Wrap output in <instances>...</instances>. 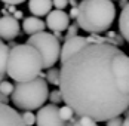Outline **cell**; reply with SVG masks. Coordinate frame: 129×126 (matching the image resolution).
Masks as SVG:
<instances>
[{"mask_svg":"<svg viewBox=\"0 0 129 126\" xmlns=\"http://www.w3.org/2000/svg\"><path fill=\"white\" fill-rule=\"evenodd\" d=\"M59 90L79 116H122L129 108V56L116 45L89 43L61 62Z\"/></svg>","mask_w":129,"mask_h":126,"instance_id":"cell-1","label":"cell"},{"mask_svg":"<svg viewBox=\"0 0 129 126\" xmlns=\"http://www.w3.org/2000/svg\"><path fill=\"white\" fill-rule=\"evenodd\" d=\"M79 27L89 34L108 31L116 19V6L113 0H82L77 5Z\"/></svg>","mask_w":129,"mask_h":126,"instance_id":"cell-2","label":"cell"},{"mask_svg":"<svg viewBox=\"0 0 129 126\" xmlns=\"http://www.w3.org/2000/svg\"><path fill=\"white\" fill-rule=\"evenodd\" d=\"M43 61L39 50L30 43H21L9 49L6 74L16 83L39 77L43 71Z\"/></svg>","mask_w":129,"mask_h":126,"instance_id":"cell-3","label":"cell"},{"mask_svg":"<svg viewBox=\"0 0 129 126\" xmlns=\"http://www.w3.org/2000/svg\"><path fill=\"white\" fill-rule=\"evenodd\" d=\"M48 82L43 77H36L28 82H19L15 85L11 101L16 108L21 110H39L49 98V88Z\"/></svg>","mask_w":129,"mask_h":126,"instance_id":"cell-4","label":"cell"},{"mask_svg":"<svg viewBox=\"0 0 129 126\" xmlns=\"http://www.w3.org/2000/svg\"><path fill=\"white\" fill-rule=\"evenodd\" d=\"M27 43H30L31 46H34L39 50L45 70L53 67L56 64V61H59V56H61V40L53 33L40 31V33H36V34H31L27 39Z\"/></svg>","mask_w":129,"mask_h":126,"instance_id":"cell-5","label":"cell"},{"mask_svg":"<svg viewBox=\"0 0 129 126\" xmlns=\"http://www.w3.org/2000/svg\"><path fill=\"white\" fill-rule=\"evenodd\" d=\"M64 120L59 116V107L56 104H48L40 107L36 114L37 126H64Z\"/></svg>","mask_w":129,"mask_h":126,"instance_id":"cell-6","label":"cell"},{"mask_svg":"<svg viewBox=\"0 0 129 126\" xmlns=\"http://www.w3.org/2000/svg\"><path fill=\"white\" fill-rule=\"evenodd\" d=\"M19 33H21V25L16 18H13L12 15L0 16V39L11 42L18 37Z\"/></svg>","mask_w":129,"mask_h":126,"instance_id":"cell-7","label":"cell"},{"mask_svg":"<svg viewBox=\"0 0 129 126\" xmlns=\"http://www.w3.org/2000/svg\"><path fill=\"white\" fill-rule=\"evenodd\" d=\"M70 25V15L64 9H53L46 15V27L51 31H65Z\"/></svg>","mask_w":129,"mask_h":126,"instance_id":"cell-8","label":"cell"},{"mask_svg":"<svg viewBox=\"0 0 129 126\" xmlns=\"http://www.w3.org/2000/svg\"><path fill=\"white\" fill-rule=\"evenodd\" d=\"M90 42L88 40V37H83V36H74V37L65 39L64 45L61 46V56H59V61L64 62L68 56H71L73 53H76L77 50H80L82 48H85L86 45H89Z\"/></svg>","mask_w":129,"mask_h":126,"instance_id":"cell-9","label":"cell"},{"mask_svg":"<svg viewBox=\"0 0 129 126\" xmlns=\"http://www.w3.org/2000/svg\"><path fill=\"white\" fill-rule=\"evenodd\" d=\"M0 126H27L22 116L11 105L0 102Z\"/></svg>","mask_w":129,"mask_h":126,"instance_id":"cell-10","label":"cell"},{"mask_svg":"<svg viewBox=\"0 0 129 126\" xmlns=\"http://www.w3.org/2000/svg\"><path fill=\"white\" fill-rule=\"evenodd\" d=\"M45 27H46V22H43L40 19V16H36V15L27 16V18L22 19V30L28 36L40 33V31H45Z\"/></svg>","mask_w":129,"mask_h":126,"instance_id":"cell-11","label":"cell"},{"mask_svg":"<svg viewBox=\"0 0 129 126\" xmlns=\"http://www.w3.org/2000/svg\"><path fill=\"white\" fill-rule=\"evenodd\" d=\"M52 0H28V11L36 16H45L52 11Z\"/></svg>","mask_w":129,"mask_h":126,"instance_id":"cell-12","label":"cell"},{"mask_svg":"<svg viewBox=\"0 0 129 126\" xmlns=\"http://www.w3.org/2000/svg\"><path fill=\"white\" fill-rule=\"evenodd\" d=\"M119 31L123 36V39L129 43V2L122 9V13L119 16Z\"/></svg>","mask_w":129,"mask_h":126,"instance_id":"cell-13","label":"cell"},{"mask_svg":"<svg viewBox=\"0 0 129 126\" xmlns=\"http://www.w3.org/2000/svg\"><path fill=\"white\" fill-rule=\"evenodd\" d=\"M8 59H9V46L5 43L3 39H0V82L5 79V74H6Z\"/></svg>","mask_w":129,"mask_h":126,"instance_id":"cell-14","label":"cell"},{"mask_svg":"<svg viewBox=\"0 0 129 126\" xmlns=\"http://www.w3.org/2000/svg\"><path fill=\"white\" fill-rule=\"evenodd\" d=\"M46 82L49 85H53V86H59V70L55 68V67L48 68V71H46Z\"/></svg>","mask_w":129,"mask_h":126,"instance_id":"cell-15","label":"cell"},{"mask_svg":"<svg viewBox=\"0 0 129 126\" xmlns=\"http://www.w3.org/2000/svg\"><path fill=\"white\" fill-rule=\"evenodd\" d=\"M74 110L68 105V104H64L62 107H59V116H61V119L64 120V122H68V120H71L73 117H74Z\"/></svg>","mask_w":129,"mask_h":126,"instance_id":"cell-16","label":"cell"},{"mask_svg":"<svg viewBox=\"0 0 129 126\" xmlns=\"http://www.w3.org/2000/svg\"><path fill=\"white\" fill-rule=\"evenodd\" d=\"M105 37L108 39V43H111V45H116V46H120L122 43H123V36L120 34V31L116 33V31H107V34H105Z\"/></svg>","mask_w":129,"mask_h":126,"instance_id":"cell-17","label":"cell"},{"mask_svg":"<svg viewBox=\"0 0 129 126\" xmlns=\"http://www.w3.org/2000/svg\"><path fill=\"white\" fill-rule=\"evenodd\" d=\"M13 89H15V85H12L11 82H8V80H5V79L0 82V92L5 93L6 97H11V95H12Z\"/></svg>","mask_w":129,"mask_h":126,"instance_id":"cell-18","label":"cell"},{"mask_svg":"<svg viewBox=\"0 0 129 126\" xmlns=\"http://www.w3.org/2000/svg\"><path fill=\"white\" fill-rule=\"evenodd\" d=\"M22 116V120L27 126H33L36 125V114H33V111L30 110H24V113L21 114Z\"/></svg>","mask_w":129,"mask_h":126,"instance_id":"cell-19","label":"cell"},{"mask_svg":"<svg viewBox=\"0 0 129 126\" xmlns=\"http://www.w3.org/2000/svg\"><path fill=\"white\" fill-rule=\"evenodd\" d=\"M49 100H51L52 104H61L62 102V93H61V90L59 89H55V90H52V92H49Z\"/></svg>","mask_w":129,"mask_h":126,"instance_id":"cell-20","label":"cell"},{"mask_svg":"<svg viewBox=\"0 0 129 126\" xmlns=\"http://www.w3.org/2000/svg\"><path fill=\"white\" fill-rule=\"evenodd\" d=\"M79 24L77 22H74V24H70L68 25V28L65 30V37L64 39H70V37H74V36H77L79 34Z\"/></svg>","mask_w":129,"mask_h":126,"instance_id":"cell-21","label":"cell"},{"mask_svg":"<svg viewBox=\"0 0 129 126\" xmlns=\"http://www.w3.org/2000/svg\"><path fill=\"white\" fill-rule=\"evenodd\" d=\"M105 123H107V126H122V125H123V119H122L120 116H116V117H113V119L107 120Z\"/></svg>","mask_w":129,"mask_h":126,"instance_id":"cell-22","label":"cell"},{"mask_svg":"<svg viewBox=\"0 0 129 126\" xmlns=\"http://www.w3.org/2000/svg\"><path fill=\"white\" fill-rule=\"evenodd\" d=\"M55 9H65V6L68 5V0H52Z\"/></svg>","mask_w":129,"mask_h":126,"instance_id":"cell-23","label":"cell"},{"mask_svg":"<svg viewBox=\"0 0 129 126\" xmlns=\"http://www.w3.org/2000/svg\"><path fill=\"white\" fill-rule=\"evenodd\" d=\"M0 2H3L5 5H13V6H16V5H21V3H24L25 0H0Z\"/></svg>","mask_w":129,"mask_h":126,"instance_id":"cell-24","label":"cell"},{"mask_svg":"<svg viewBox=\"0 0 129 126\" xmlns=\"http://www.w3.org/2000/svg\"><path fill=\"white\" fill-rule=\"evenodd\" d=\"M77 13H79V11H77V6H74V8H71V11H70V18H73V19H76V18H77Z\"/></svg>","mask_w":129,"mask_h":126,"instance_id":"cell-25","label":"cell"},{"mask_svg":"<svg viewBox=\"0 0 129 126\" xmlns=\"http://www.w3.org/2000/svg\"><path fill=\"white\" fill-rule=\"evenodd\" d=\"M13 18H16V19H24V13H22V11H15V12L12 13Z\"/></svg>","mask_w":129,"mask_h":126,"instance_id":"cell-26","label":"cell"},{"mask_svg":"<svg viewBox=\"0 0 129 126\" xmlns=\"http://www.w3.org/2000/svg\"><path fill=\"white\" fill-rule=\"evenodd\" d=\"M8 101H9V98H8L5 93H2V92H0V102H5V104H8Z\"/></svg>","mask_w":129,"mask_h":126,"instance_id":"cell-27","label":"cell"},{"mask_svg":"<svg viewBox=\"0 0 129 126\" xmlns=\"http://www.w3.org/2000/svg\"><path fill=\"white\" fill-rule=\"evenodd\" d=\"M68 3L71 5V8H74V6H77V5H79V3L76 2V0H68Z\"/></svg>","mask_w":129,"mask_h":126,"instance_id":"cell-28","label":"cell"},{"mask_svg":"<svg viewBox=\"0 0 129 126\" xmlns=\"http://www.w3.org/2000/svg\"><path fill=\"white\" fill-rule=\"evenodd\" d=\"M126 5H128V0H120V6H122V9H123Z\"/></svg>","mask_w":129,"mask_h":126,"instance_id":"cell-29","label":"cell"},{"mask_svg":"<svg viewBox=\"0 0 129 126\" xmlns=\"http://www.w3.org/2000/svg\"><path fill=\"white\" fill-rule=\"evenodd\" d=\"M122 126H129V119H125V120H123V125Z\"/></svg>","mask_w":129,"mask_h":126,"instance_id":"cell-30","label":"cell"},{"mask_svg":"<svg viewBox=\"0 0 129 126\" xmlns=\"http://www.w3.org/2000/svg\"><path fill=\"white\" fill-rule=\"evenodd\" d=\"M64 126H74V125H73V123L68 120V122H65V123H64Z\"/></svg>","mask_w":129,"mask_h":126,"instance_id":"cell-31","label":"cell"},{"mask_svg":"<svg viewBox=\"0 0 129 126\" xmlns=\"http://www.w3.org/2000/svg\"><path fill=\"white\" fill-rule=\"evenodd\" d=\"M126 119H129V111H128V116H126Z\"/></svg>","mask_w":129,"mask_h":126,"instance_id":"cell-32","label":"cell"},{"mask_svg":"<svg viewBox=\"0 0 129 126\" xmlns=\"http://www.w3.org/2000/svg\"><path fill=\"white\" fill-rule=\"evenodd\" d=\"M0 13H2V11H0Z\"/></svg>","mask_w":129,"mask_h":126,"instance_id":"cell-33","label":"cell"},{"mask_svg":"<svg viewBox=\"0 0 129 126\" xmlns=\"http://www.w3.org/2000/svg\"><path fill=\"white\" fill-rule=\"evenodd\" d=\"M96 126H98V125H96Z\"/></svg>","mask_w":129,"mask_h":126,"instance_id":"cell-34","label":"cell"}]
</instances>
